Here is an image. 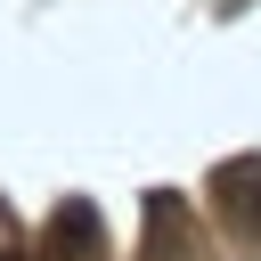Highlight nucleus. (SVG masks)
Returning a JSON list of instances; mask_svg holds the SVG:
<instances>
[{
    "instance_id": "f257e3e1",
    "label": "nucleus",
    "mask_w": 261,
    "mask_h": 261,
    "mask_svg": "<svg viewBox=\"0 0 261 261\" xmlns=\"http://www.w3.org/2000/svg\"><path fill=\"white\" fill-rule=\"evenodd\" d=\"M212 196H220V212H228V228H245V237H261V155H228V163L212 171Z\"/></svg>"
},
{
    "instance_id": "7ed1b4c3",
    "label": "nucleus",
    "mask_w": 261,
    "mask_h": 261,
    "mask_svg": "<svg viewBox=\"0 0 261 261\" xmlns=\"http://www.w3.org/2000/svg\"><path fill=\"white\" fill-rule=\"evenodd\" d=\"M0 261H16V253H0Z\"/></svg>"
},
{
    "instance_id": "f03ea898",
    "label": "nucleus",
    "mask_w": 261,
    "mask_h": 261,
    "mask_svg": "<svg viewBox=\"0 0 261 261\" xmlns=\"http://www.w3.org/2000/svg\"><path fill=\"white\" fill-rule=\"evenodd\" d=\"M98 237H106V228H98V204L65 196V204H57V220H49V253H57V261H73V253H98Z\"/></svg>"
}]
</instances>
